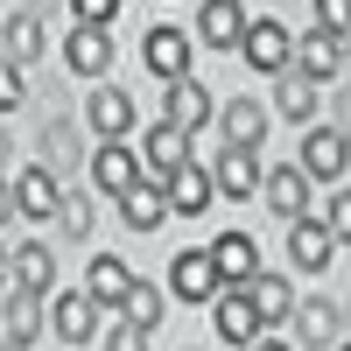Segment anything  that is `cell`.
I'll return each mask as SVG.
<instances>
[{
  "instance_id": "1",
  "label": "cell",
  "mask_w": 351,
  "mask_h": 351,
  "mask_svg": "<svg viewBox=\"0 0 351 351\" xmlns=\"http://www.w3.org/2000/svg\"><path fill=\"white\" fill-rule=\"evenodd\" d=\"M288 71H302L309 84H324V77H344V36H330V28H316V36L288 43Z\"/></svg>"
},
{
  "instance_id": "2",
  "label": "cell",
  "mask_w": 351,
  "mask_h": 351,
  "mask_svg": "<svg viewBox=\"0 0 351 351\" xmlns=\"http://www.w3.org/2000/svg\"><path fill=\"white\" fill-rule=\"evenodd\" d=\"M239 56H246V71H260V77H281L288 71V28L281 21H246V36H239Z\"/></svg>"
},
{
  "instance_id": "3",
  "label": "cell",
  "mask_w": 351,
  "mask_h": 351,
  "mask_svg": "<svg viewBox=\"0 0 351 351\" xmlns=\"http://www.w3.org/2000/svg\"><path fill=\"white\" fill-rule=\"evenodd\" d=\"M295 330H302V344H316V351H337L344 344V309L330 302V295H295Z\"/></svg>"
},
{
  "instance_id": "4",
  "label": "cell",
  "mask_w": 351,
  "mask_h": 351,
  "mask_svg": "<svg viewBox=\"0 0 351 351\" xmlns=\"http://www.w3.org/2000/svg\"><path fill=\"white\" fill-rule=\"evenodd\" d=\"M204 260H211L218 288H246V281L260 274V253H253L246 232H218V246H204Z\"/></svg>"
},
{
  "instance_id": "5",
  "label": "cell",
  "mask_w": 351,
  "mask_h": 351,
  "mask_svg": "<svg viewBox=\"0 0 351 351\" xmlns=\"http://www.w3.org/2000/svg\"><path fill=\"white\" fill-rule=\"evenodd\" d=\"M295 169L316 176V183H344V169H351V155H344V127H309Z\"/></svg>"
},
{
  "instance_id": "6",
  "label": "cell",
  "mask_w": 351,
  "mask_h": 351,
  "mask_svg": "<svg viewBox=\"0 0 351 351\" xmlns=\"http://www.w3.org/2000/svg\"><path fill=\"white\" fill-rule=\"evenodd\" d=\"M211 309H218V337H225V344H253V337H267V324H260V309H253L246 288H218Z\"/></svg>"
},
{
  "instance_id": "7",
  "label": "cell",
  "mask_w": 351,
  "mask_h": 351,
  "mask_svg": "<svg viewBox=\"0 0 351 351\" xmlns=\"http://www.w3.org/2000/svg\"><path fill=\"white\" fill-rule=\"evenodd\" d=\"M141 56H148V71L162 77V84H176V77H190V36L183 28H148V43H141Z\"/></svg>"
},
{
  "instance_id": "8",
  "label": "cell",
  "mask_w": 351,
  "mask_h": 351,
  "mask_svg": "<svg viewBox=\"0 0 351 351\" xmlns=\"http://www.w3.org/2000/svg\"><path fill=\"white\" fill-rule=\"evenodd\" d=\"M218 127H225V148H260V141H267V127H274V112L260 106V99H225Z\"/></svg>"
},
{
  "instance_id": "9",
  "label": "cell",
  "mask_w": 351,
  "mask_h": 351,
  "mask_svg": "<svg viewBox=\"0 0 351 351\" xmlns=\"http://www.w3.org/2000/svg\"><path fill=\"white\" fill-rule=\"evenodd\" d=\"M112 204H120V218H127L134 232H155V225L169 218V197H162V183H155V176H134V183L112 197Z\"/></svg>"
},
{
  "instance_id": "10",
  "label": "cell",
  "mask_w": 351,
  "mask_h": 351,
  "mask_svg": "<svg viewBox=\"0 0 351 351\" xmlns=\"http://www.w3.org/2000/svg\"><path fill=\"white\" fill-rule=\"evenodd\" d=\"M246 21H253V14L239 8V0H204V8H197V36L211 43V49H239Z\"/></svg>"
},
{
  "instance_id": "11",
  "label": "cell",
  "mask_w": 351,
  "mask_h": 351,
  "mask_svg": "<svg viewBox=\"0 0 351 351\" xmlns=\"http://www.w3.org/2000/svg\"><path fill=\"white\" fill-rule=\"evenodd\" d=\"M64 64L77 71V77H106V64H112V36H106V28H71V36H64Z\"/></svg>"
},
{
  "instance_id": "12",
  "label": "cell",
  "mask_w": 351,
  "mask_h": 351,
  "mask_svg": "<svg viewBox=\"0 0 351 351\" xmlns=\"http://www.w3.org/2000/svg\"><path fill=\"white\" fill-rule=\"evenodd\" d=\"M162 120H169V127H183V134L211 127V92H204L197 77H176V84H169V106H162Z\"/></svg>"
},
{
  "instance_id": "13",
  "label": "cell",
  "mask_w": 351,
  "mask_h": 351,
  "mask_svg": "<svg viewBox=\"0 0 351 351\" xmlns=\"http://www.w3.org/2000/svg\"><path fill=\"white\" fill-rule=\"evenodd\" d=\"M162 197H169V211L197 218L204 204H211V169H204V162H183L176 176H162Z\"/></svg>"
},
{
  "instance_id": "14",
  "label": "cell",
  "mask_w": 351,
  "mask_h": 351,
  "mask_svg": "<svg viewBox=\"0 0 351 351\" xmlns=\"http://www.w3.org/2000/svg\"><path fill=\"white\" fill-rule=\"evenodd\" d=\"M84 120L99 127V141H120V134L134 127V99L120 92V84H99V92L84 99Z\"/></svg>"
},
{
  "instance_id": "15",
  "label": "cell",
  "mask_w": 351,
  "mask_h": 351,
  "mask_svg": "<svg viewBox=\"0 0 351 351\" xmlns=\"http://www.w3.org/2000/svg\"><path fill=\"white\" fill-rule=\"evenodd\" d=\"M288 253H295V267L324 274V267H330V253H337V239H330V225H324V218H295V232H288Z\"/></svg>"
},
{
  "instance_id": "16",
  "label": "cell",
  "mask_w": 351,
  "mask_h": 351,
  "mask_svg": "<svg viewBox=\"0 0 351 351\" xmlns=\"http://www.w3.org/2000/svg\"><path fill=\"white\" fill-rule=\"evenodd\" d=\"M260 176H267V169H260ZM260 190H267L274 218H302V204H309V176H302L295 162H274V176H267Z\"/></svg>"
},
{
  "instance_id": "17",
  "label": "cell",
  "mask_w": 351,
  "mask_h": 351,
  "mask_svg": "<svg viewBox=\"0 0 351 351\" xmlns=\"http://www.w3.org/2000/svg\"><path fill=\"white\" fill-rule=\"evenodd\" d=\"M49 324H56V337H64V344H92L99 302H92V295H56V302H49Z\"/></svg>"
},
{
  "instance_id": "18",
  "label": "cell",
  "mask_w": 351,
  "mask_h": 351,
  "mask_svg": "<svg viewBox=\"0 0 351 351\" xmlns=\"http://www.w3.org/2000/svg\"><path fill=\"white\" fill-rule=\"evenodd\" d=\"M169 288H176V302H211V295H218V274H211V260H204V253H176Z\"/></svg>"
},
{
  "instance_id": "19",
  "label": "cell",
  "mask_w": 351,
  "mask_h": 351,
  "mask_svg": "<svg viewBox=\"0 0 351 351\" xmlns=\"http://www.w3.org/2000/svg\"><path fill=\"white\" fill-rule=\"evenodd\" d=\"M141 155H148L155 183H162V176H176V169L190 162V134H183V127H169V120H155V127H148V148H141Z\"/></svg>"
},
{
  "instance_id": "20",
  "label": "cell",
  "mask_w": 351,
  "mask_h": 351,
  "mask_svg": "<svg viewBox=\"0 0 351 351\" xmlns=\"http://www.w3.org/2000/svg\"><path fill=\"white\" fill-rule=\"evenodd\" d=\"M211 190H225V197H260V162H253V148H225L218 169H211Z\"/></svg>"
},
{
  "instance_id": "21",
  "label": "cell",
  "mask_w": 351,
  "mask_h": 351,
  "mask_svg": "<svg viewBox=\"0 0 351 351\" xmlns=\"http://www.w3.org/2000/svg\"><path fill=\"white\" fill-rule=\"evenodd\" d=\"M56 197H64V183H56L49 169L14 176V211H21V218H56Z\"/></svg>"
},
{
  "instance_id": "22",
  "label": "cell",
  "mask_w": 351,
  "mask_h": 351,
  "mask_svg": "<svg viewBox=\"0 0 351 351\" xmlns=\"http://www.w3.org/2000/svg\"><path fill=\"white\" fill-rule=\"evenodd\" d=\"M8 337L14 344H36V330H43V316H49V295H36V288H8Z\"/></svg>"
},
{
  "instance_id": "23",
  "label": "cell",
  "mask_w": 351,
  "mask_h": 351,
  "mask_svg": "<svg viewBox=\"0 0 351 351\" xmlns=\"http://www.w3.org/2000/svg\"><path fill=\"white\" fill-rule=\"evenodd\" d=\"M127 281H134V274H127V260H112V253H99V260H92V274H84V295H92L99 309H120V295H127Z\"/></svg>"
},
{
  "instance_id": "24",
  "label": "cell",
  "mask_w": 351,
  "mask_h": 351,
  "mask_svg": "<svg viewBox=\"0 0 351 351\" xmlns=\"http://www.w3.org/2000/svg\"><path fill=\"white\" fill-rule=\"evenodd\" d=\"M134 176H141V162H134V155L120 148V141H106V148L92 155V183H99L106 197H120V190L134 183Z\"/></svg>"
},
{
  "instance_id": "25",
  "label": "cell",
  "mask_w": 351,
  "mask_h": 351,
  "mask_svg": "<svg viewBox=\"0 0 351 351\" xmlns=\"http://www.w3.org/2000/svg\"><path fill=\"white\" fill-rule=\"evenodd\" d=\"M8 260H14V288H36V295H49V288H56V260H49V246L28 239V246H14Z\"/></svg>"
},
{
  "instance_id": "26",
  "label": "cell",
  "mask_w": 351,
  "mask_h": 351,
  "mask_svg": "<svg viewBox=\"0 0 351 351\" xmlns=\"http://www.w3.org/2000/svg\"><path fill=\"white\" fill-rule=\"evenodd\" d=\"M274 112L281 120H316V84L302 71H281L274 77Z\"/></svg>"
},
{
  "instance_id": "27",
  "label": "cell",
  "mask_w": 351,
  "mask_h": 351,
  "mask_svg": "<svg viewBox=\"0 0 351 351\" xmlns=\"http://www.w3.org/2000/svg\"><path fill=\"white\" fill-rule=\"evenodd\" d=\"M246 295H253V309H260V324H281V316L295 309V288H288L281 274H253Z\"/></svg>"
},
{
  "instance_id": "28",
  "label": "cell",
  "mask_w": 351,
  "mask_h": 351,
  "mask_svg": "<svg viewBox=\"0 0 351 351\" xmlns=\"http://www.w3.org/2000/svg\"><path fill=\"white\" fill-rule=\"evenodd\" d=\"M120 316H127L134 330H155V324H162V288H155V281H127Z\"/></svg>"
},
{
  "instance_id": "29",
  "label": "cell",
  "mask_w": 351,
  "mask_h": 351,
  "mask_svg": "<svg viewBox=\"0 0 351 351\" xmlns=\"http://www.w3.org/2000/svg\"><path fill=\"white\" fill-rule=\"evenodd\" d=\"M43 169H49V176H71V169H77L71 120H43Z\"/></svg>"
},
{
  "instance_id": "30",
  "label": "cell",
  "mask_w": 351,
  "mask_h": 351,
  "mask_svg": "<svg viewBox=\"0 0 351 351\" xmlns=\"http://www.w3.org/2000/svg\"><path fill=\"white\" fill-rule=\"evenodd\" d=\"M43 56V21L36 14H14L8 21V64H36Z\"/></svg>"
},
{
  "instance_id": "31",
  "label": "cell",
  "mask_w": 351,
  "mask_h": 351,
  "mask_svg": "<svg viewBox=\"0 0 351 351\" xmlns=\"http://www.w3.org/2000/svg\"><path fill=\"white\" fill-rule=\"evenodd\" d=\"M56 225H64V239H84L92 232V197H56Z\"/></svg>"
},
{
  "instance_id": "32",
  "label": "cell",
  "mask_w": 351,
  "mask_h": 351,
  "mask_svg": "<svg viewBox=\"0 0 351 351\" xmlns=\"http://www.w3.org/2000/svg\"><path fill=\"white\" fill-rule=\"evenodd\" d=\"M106 351H148V330H134L120 309H106Z\"/></svg>"
},
{
  "instance_id": "33",
  "label": "cell",
  "mask_w": 351,
  "mask_h": 351,
  "mask_svg": "<svg viewBox=\"0 0 351 351\" xmlns=\"http://www.w3.org/2000/svg\"><path fill=\"white\" fill-rule=\"evenodd\" d=\"M71 8H77V21H84V28H106L112 14H120V0H71Z\"/></svg>"
},
{
  "instance_id": "34",
  "label": "cell",
  "mask_w": 351,
  "mask_h": 351,
  "mask_svg": "<svg viewBox=\"0 0 351 351\" xmlns=\"http://www.w3.org/2000/svg\"><path fill=\"white\" fill-rule=\"evenodd\" d=\"M324 225H330V239L344 246V232H351V197H344V183H337V197H330V218H324Z\"/></svg>"
},
{
  "instance_id": "35",
  "label": "cell",
  "mask_w": 351,
  "mask_h": 351,
  "mask_svg": "<svg viewBox=\"0 0 351 351\" xmlns=\"http://www.w3.org/2000/svg\"><path fill=\"white\" fill-rule=\"evenodd\" d=\"M344 14L351 0H316V28H330V36H344Z\"/></svg>"
},
{
  "instance_id": "36",
  "label": "cell",
  "mask_w": 351,
  "mask_h": 351,
  "mask_svg": "<svg viewBox=\"0 0 351 351\" xmlns=\"http://www.w3.org/2000/svg\"><path fill=\"white\" fill-rule=\"evenodd\" d=\"M14 106H21V71L0 64V112H14Z\"/></svg>"
},
{
  "instance_id": "37",
  "label": "cell",
  "mask_w": 351,
  "mask_h": 351,
  "mask_svg": "<svg viewBox=\"0 0 351 351\" xmlns=\"http://www.w3.org/2000/svg\"><path fill=\"white\" fill-rule=\"evenodd\" d=\"M8 218H14V190L0 183V225H8Z\"/></svg>"
},
{
  "instance_id": "38",
  "label": "cell",
  "mask_w": 351,
  "mask_h": 351,
  "mask_svg": "<svg viewBox=\"0 0 351 351\" xmlns=\"http://www.w3.org/2000/svg\"><path fill=\"white\" fill-rule=\"evenodd\" d=\"M246 351H295V344H274V337H253Z\"/></svg>"
},
{
  "instance_id": "39",
  "label": "cell",
  "mask_w": 351,
  "mask_h": 351,
  "mask_svg": "<svg viewBox=\"0 0 351 351\" xmlns=\"http://www.w3.org/2000/svg\"><path fill=\"white\" fill-rule=\"evenodd\" d=\"M0 288H14V260L8 253H0Z\"/></svg>"
},
{
  "instance_id": "40",
  "label": "cell",
  "mask_w": 351,
  "mask_h": 351,
  "mask_svg": "<svg viewBox=\"0 0 351 351\" xmlns=\"http://www.w3.org/2000/svg\"><path fill=\"white\" fill-rule=\"evenodd\" d=\"M8 148H14V141H8V127H0V176H8Z\"/></svg>"
},
{
  "instance_id": "41",
  "label": "cell",
  "mask_w": 351,
  "mask_h": 351,
  "mask_svg": "<svg viewBox=\"0 0 351 351\" xmlns=\"http://www.w3.org/2000/svg\"><path fill=\"white\" fill-rule=\"evenodd\" d=\"M0 351H28V344H0Z\"/></svg>"
},
{
  "instance_id": "42",
  "label": "cell",
  "mask_w": 351,
  "mask_h": 351,
  "mask_svg": "<svg viewBox=\"0 0 351 351\" xmlns=\"http://www.w3.org/2000/svg\"><path fill=\"white\" fill-rule=\"evenodd\" d=\"M337 351H344V344H337Z\"/></svg>"
}]
</instances>
